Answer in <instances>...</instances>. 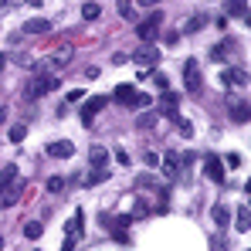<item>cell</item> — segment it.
<instances>
[{
	"instance_id": "obj_1",
	"label": "cell",
	"mask_w": 251,
	"mask_h": 251,
	"mask_svg": "<svg viewBox=\"0 0 251 251\" xmlns=\"http://www.w3.org/2000/svg\"><path fill=\"white\" fill-rule=\"evenodd\" d=\"M58 85H61V78H58V75H48V65H38V68H34V78L27 85V99H41L48 92H54Z\"/></svg>"
},
{
	"instance_id": "obj_2",
	"label": "cell",
	"mask_w": 251,
	"mask_h": 251,
	"mask_svg": "<svg viewBox=\"0 0 251 251\" xmlns=\"http://www.w3.org/2000/svg\"><path fill=\"white\" fill-rule=\"evenodd\" d=\"M160 27H163V14H150L146 21H139L136 34H139V41H143V44H153V41H156V34H160Z\"/></svg>"
},
{
	"instance_id": "obj_3",
	"label": "cell",
	"mask_w": 251,
	"mask_h": 251,
	"mask_svg": "<svg viewBox=\"0 0 251 251\" xmlns=\"http://www.w3.org/2000/svg\"><path fill=\"white\" fill-rule=\"evenodd\" d=\"M21 194H24V180H21V176L0 183V207H14V204L21 201Z\"/></svg>"
},
{
	"instance_id": "obj_4",
	"label": "cell",
	"mask_w": 251,
	"mask_h": 251,
	"mask_svg": "<svg viewBox=\"0 0 251 251\" xmlns=\"http://www.w3.org/2000/svg\"><path fill=\"white\" fill-rule=\"evenodd\" d=\"M132 61H136L139 68H156V65H160V48H156V44H143V48L132 54Z\"/></svg>"
},
{
	"instance_id": "obj_5",
	"label": "cell",
	"mask_w": 251,
	"mask_h": 251,
	"mask_svg": "<svg viewBox=\"0 0 251 251\" xmlns=\"http://www.w3.org/2000/svg\"><path fill=\"white\" fill-rule=\"evenodd\" d=\"M105 105H109V95H92V99L82 105V123L92 126V123H95V116H99Z\"/></svg>"
},
{
	"instance_id": "obj_6",
	"label": "cell",
	"mask_w": 251,
	"mask_h": 251,
	"mask_svg": "<svg viewBox=\"0 0 251 251\" xmlns=\"http://www.w3.org/2000/svg\"><path fill=\"white\" fill-rule=\"evenodd\" d=\"M204 173H207V180H214V183H224V160L217 153H207L204 156Z\"/></svg>"
},
{
	"instance_id": "obj_7",
	"label": "cell",
	"mask_w": 251,
	"mask_h": 251,
	"mask_svg": "<svg viewBox=\"0 0 251 251\" xmlns=\"http://www.w3.org/2000/svg\"><path fill=\"white\" fill-rule=\"evenodd\" d=\"M183 85H187V92H201V68H197V58H187V65H183Z\"/></svg>"
},
{
	"instance_id": "obj_8",
	"label": "cell",
	"mask_w": 251,
	"mask_h": 251,
	"mask_svg": "<svg viewBox=\"0 0 251 251\" xmlns=\"http://www.w3.org/2000/svg\"><path fill=\"white\" fill-rule=\"evenodd\" d=\"M221 85H227V88H245V85H248V72H241V68H221Z\"/></svg>"
},
{
	"instance_id": "obj_9",
	"label": "cell",
	"mask_w": 251,
	"mask_h": 251,
	"mask_svg": "<svg viewBox=\"0 0 251 251\" xmlns=\"http://www.w3.org/2000/svg\"><path fill=\"white\" fill-rule=\"evenodd\" d=\"M72 153H75L72 139H54V143H48V156H54V160H68Z\"/></svg>"
},
{
	"instance_id": "obj_10",
	"label": "cell",
	"mask_w": 251,
	"mask_h": 251,
	"mask_svg": "<svg viewBox=\"0 0 251 251\" xmlns=\"http://www.w3.org/2000/svg\"><path fill=\"white\" fill-rule=\"evenodd\" d=\"M82 221H85V214H82V210H75V214H72V221L65 224V238H68V241H75V245H78V238H82Z\"/></svg>"
},
{
	"instance_id": "obj_11",
	"label": "cell",
	"mask_w": 251,
	"mask_h": 251,
	"mask_svg": "<svg viewBox=\"0 0 251 251\" xmlns=\"http://www.w3.org/2000/svg\"><path fill=\"white\" fill-rule=\"evenodd\" d=\"M54 31V24L48 21V17H31L27 24H24V34H51Z\"/></svg>"
},
{
	"instance_id": "obj_12",
	"label": "cell",
	"mask_w": 251,
	"mask_h": 251,
	"mask_svg": "<svg viewBox=\"0 0 251 251\" xmlns=\"http://www.w3.org/2000/svg\"><path fill=\"white\" fill-rule=\"evenodd\" d=\"M109 180V167H92L85 173V187H99V183H105Z\"/></svg>"
},
{
	"instance_id": "obj_13",
	"label": "cell",
	"mask_w": 251,
	"mask_h": 251,
	"mask_svg": "<svg viewBox=\"0 0 251 251\" xmlns=\"http://www.w3.org/2000/svg\"><path fill=\"white\" fill-rule=\"evenodd\" d=\"M72 54H75V48H72V44H58V48L51 51V65H68V61H72Z\"/></svg>"
},
{
	"instance_id": "obj_14",
	"label": "cell",
	"mask_w": 251,
	"mask_h": 251,
	"mask_svg": "<svg viewBox=\"0 0 251 251\" xmlns=\"http://www.w3.org/2000/svg\"><path fill=\"white\" fill-rule=\"evenodd\" d=\"M88 167H109V150L105 146H92L88 150Z\"/></svg>"
},
{
	"instance_id": "obj_15",
	"label": "cell",
	"mask_w": 251,
	"mask_h": 251,
	"mask_svg": "<svg viewBox=\"0 0 251 251\" xmlns=\"http://www.w3.org/2000/svg\"><path fill=\"white\" fill-rule=\"evenodd\" d=\"M248 116H251L248 102H241V99H231V119H234V123H248Z\"/></svg>"
},
{
	"instance_id": "obj_16",
	"label": "cell",
	"mask_w": 251,
	"mask_h": 251,
	"mask_svg": "<svg viewBox=\"0 0 251 251\" xmlns=\"http://www.w3.org/2000/svg\"><path fill=\"white\" fill-rule=\"evenodd\" d=\"M248 227H251V207L241 204L238 207V217H234V231H248Z\"/></svg>"
},
{
	"instance_id": "obj_17",
	"label": "cell",
	"mask_w": 251,
	"mask_h": 251,
	"mask_svg": "<svg viewBox=\"0 0 251 251\" xmlns=\"http://www.w3.org/2000/svg\"><path fill=\"white\" fill-rule=\"evenodd\" d=\"M160 163H163V173H167L170 180H173V176H180V156H173V153H167V156H163Z\"/></svg>"
},
{
	"instance_id": "obj_18",
	"label": "cell",
	"mask_w": 251,
	"mask_h": 251,
	"mask_svg": "<svg viewBox=\"0 0 251 251\" xmlns=\"http://www.w3.org/2000/svg\"><path fill=\"white\" fill-rule=\"evenodd\" d=\"M132 224V217L129 214H119L116 217V224H112V238H119V241H126V227Z\"/></svg>"
},
{
	"instance_id": "obj_19",
	"label": "cell",
	"mask_w": 251,
	"mask_h": 251,
	"mask_svg": "<svg viewBox=\"0 0 251 251\" xmlns=\"http://www.w3.org/2000/svg\"><path fill=\"white\" fill-rule=\"evenodd\" d=\"M210 217H214V224H217V227H227V221H231V214H227L224 204H214V207H210Z\"/></svg>"
},
{
	"instance_id": "obj_20",
	"label": "cell",
	"mask_w": 251,
	"mask_h": 251,
	"mask_svg": "<svg viewBox=\"0 0 251 251\" xmlns=\"http://www.w3.org/2000/svg\"><path fill=\"white\" fill-rule=\"evenodd\" d=\"M132 95H136V88H132V85H116V92H112V99H116V102H123V105L132 102Z\"/></svg>"
},
{
	"instance_id": "obj_21",
	"label": "cell",
	"mask_w": 251,
	"mask_h": 251,
	"mask_svg": "<svg viewBox=\"0 0 251 251\" xmlns=\"http://www.w3.org/2000/svg\"><path fill=\"white\" fill-rule=\"evenodd\" d=\"M119 17H123V21H136V17H139L132 0H119Z\"/></svg>"
},
{
	"instance_id": "obj_22",
	"label": "cell",
	"mask_w": 251,
	"mask_h": 251,
	"mask_svg": "<svg viewBox=\"0 0 251 251\" xmlns=\"http://www.w3.org/2000/svg\"><path fill=\"white\" fill-rule=\"evenodd\" d=\"M227 14L231 17H245L248 14V0H227Z\"/></svg>"
},
{
	"instance_id": "obj_23",
	"label": "cell",
	"mask_w": 251,
	"mask_h": 251,
	"mask_svg": "<svg viewBox=\"0 0 251 251\" xmlns=\"http://www.w3.org/2000/svg\"><path fill=\"white\" fill-rule=\"evenodd\" d=\"M82 17L85 21H99V17H102V7H99L95 0H92V3H82Z\"/></svg>"
},
{
	"instance_id": "obj_24",
	"label": "cell",
	"mask_w": 251,
	"mask_h": 251,
	"mask_svg": "<svg viewBox=\"0 0 251 251\" xmlns=\"http://www.w3.org/2000/svg\"><path fill=\"white\" fill-rule=\"evenodd\" d=\"M173 123H176V132H180L183 139H190V136H194V123H190V119H183V116H176Z\"/></svg>"
},
{
	"instance_id": "obj_25",
	"label": "cell",
	"mask_w": 251,
	"mask_h": 251,
	"mask_svg": "<svg viewBox=\"0 0 251 251\" xmlns=\"http://www.w3.org/2000/svg\"><path fill=\"white\" fill-rule=\"evenodd\" d=\"M204 24H207V17H204V14H194V17L187 21V27H183V31H187V34H197Z\"/></svg>"
},
{
	"instance_id": "obj_26",
	"label": "cell",
	"mask_w": 251,
	"mask_h": 251,
	"mask_svg": "<svg viewBox=\"0 0 251 251\" xmlns=\"http://www.w3.org/2000/svg\"><path fill=\"white\" fill-rule=\"evenodd\" d=\"M231 51H234V41H231V38H227V41H224V44H217V48H214V51H210V58H217V61H221V58H227V54H231Z\"/></svg>"
},
{
	"instance_id": "obj_27",
	"label": "cell",
	"mask_w": 251,
	"mask_h": 251,
	"mask_svg": "<svg viewBox=\"0 0 251 251\" xmlns=\"http://www.w3.org/2000/svg\"><path fill=\"white\" fill-rule=\"evenodd\" d=\"M24 234H27L31 241H34V238H41V234H44V224H41V221H27V224H24Z\"/></svg>"
},
{
	"instance_id": "obj_28",
	"label": "cell",
	"mask_w": 251,
	"mask_h": 251,
	"mask_svg": "<svg viewBox=\"0 0 251 251\" xmlns=\"http://www.w3.org/2000/svg\"><path fill=\"white\" fill-rule=\"evenodd\" d=\"M7 136H10V143H24V136H27V126H24V123L10 126V132H7Z\"/></svg>"
},
{
	"instance_id": "obj_29",
	"label": "cell",
	"mask_w": 251,
	"mask_h": 251,
	"mask_svg": "<svg viewBox=\"0 0 251 251\" xmlns=\"http://www.w3.org/2000/svg\"><path fill=\"white\" fill-rule=\"evenodd\" d=\"M65 190V176H51L48 180V194H61Z\"/></svg>"
},
{
	"instance_id": "obj_30",
	"label": "cell",
	"mask_w": 251,
	"mask_h": 251,
	"mask_svg": "<svg viewBox=\"0 0 251 251\" xmlns=\"http://www.w3.org/2000/svg\"><path fill=\"white\" fill-rule=\"evenodd\" d=\"M14 176H17V167H14V163H10V167L3 170V176H0V183H7V180H14Z\"/></svg>"
},
{
	"instance_id": "obj_31",
	"label": "cell",
	"mask_w": 251,
	"mask_h": 251,
	"mask_svg": "<svg viewBox=\"0 0 251 251\" xmlns=\"http://www.w3.org/2000/svg\"><path fill=\"white\" fill-rule=\"evenodd\" d=\"M153 82H156V88H170V82H167V75H163V72H156V75H153Z\"/></svg>"
},
{
	"instance_id": "obj_32",
	"label": "cell",
	"mask_w": 251,
	"mask_h": 251,
	"mask_svg": "<svg viewBox=\"0 0 251 251\" xmlns=\"http://www.w3.org/2000/svg\"><path fill=\"white\" fill-rule=\"evenodd\" d=\"M82 99H85L82 88H72V92H68V102H82Z\"/></svg>"
},
{
	"instance_id": "obj_33",
	"label": "cell",
	"mask_w": 251,
	"mask_h": 251,
	"mask_svg": "<svg viewBox=\"0 0 251 251\" xmlns=\"http://www.w3.org/2000/svg\"><path fill=\"white\" fill-rule=\"evenodd\" d=\"M143 160H146V167H160V156H156V153H146Z\"/></svg>"
},
{
	"instance_id": "obj_34",
	"label": "cell",
	"mask_w": 251,
	"mask_h": 251,
	"mask_svg": "<svg viewBox=\"0 0 251 251\" xmlns=\"http://www.w3.org/2000/svg\"><path fill=\"white\" fill-rule=\"evenodd\" d=\"M227 167H231V170L241 167V156H238V153H227Z\"/></svg>"
},
{
	"instance_id": "obj_35",
	"label": "cell",
	"mask_w": 251,
	"mask_h": 251,
	"mask_svg": "<svg viewBox=\"0 0 251 251\" xmlns=\"http://www.w3.org/2000/svg\"><path fill=\"white\" fill-rule=\"evenodd\" d=\"M116 160H119L123 167H129V153H123V150H116Z\"/></svg>"
},
{
	"instance_id": "obj_36",
	"label": "cell",
	"mask_w": 251,
	"mask_h": 251,
	"mask_svg": "<svg viewBox=\"0 0 251 251\" xmlns=\"http://www.w3.org/2000/svg\"><path fill=\"white\" fill-rule=\"evenodd\" d=\"M146 214H150V210H146L143 204H139V207H132V214H129V217H146Z\"/></svg>"
},
{
	"instance_id": "obj_37",
	"label": "cell",
	"mask_w": 251,
	"mask_h": 251,
	"mask_svg": "<svg viewBox=\"0 0 251 251\" xmlns=\"http://www.w3.org/2000/svg\"><path fill=\"white\" fill-rule=\"evenodd\" d=\"M163 41H167V44H176V41H180V31H170V34L163 38Z\"/></svg>"
},
{
	"instance_id": "obj_38",
	"label": "cell",
	"mask_w": 251,
	"mask_h": 251,
	"mask_svg": "<svg viewBox=\"0 0 251 251\" xmlns=\"http://www.w3.org/2000/svg\"><path fill=\"white\" fill-rule=\"evenodd\" d=\"M139 7H156V3H163V0H136Z\"/></svg>"
},
{
	"instance_id": "obj_39",
	"label": "cell",
	"mask_w": 251,
	"mask_h": 251,
	"mask_svg": "<svg viewBox=\"0 0 251 251\" xmlns=\"http://www.w3.org/2000/svg\"><path fill=\"white\" fill-rule=\"evenodd\" d=\"M3 65H7V54H3V51H0V72H3Z\"/></svg>"
},
{
	"instance_id": "obj_40",
	"label": "cell",
	"mask_w": 251,
	"mask_h": 251,
	"mask_svg": "<svg viewBox=\"0 0 251 251\" xmlns=\"http://www.w3.org/2000/svg\"><path fill=\"white\" fill-rule=\"evenodd\" d=\"M27 3H34V7H41V0H27Z\"/></svg>"
},
{
	"instance_id": "obj_41",
	"label": "cell",
	"mask_w": 251,
	"mask_h": 251,
	"mask_svg": "<svg viewBox=\"0 0 251 251\" xmlns=\"http://www.w3.org/2000/svg\"><path fill=\"white\" fill-rule=\"evenodd\" d=\"M0 251H3V234H0Z\"/></svg>"
},
{
	"instance_id": "obj_42",
	"label": "cell",
	"mask_w": 251,
	"mask_h": 251,
	"mask_svg": "<svg viewBox=\"0 0 251 251\" xmlns=\"http://www.w3.org/2000/svg\"><path fill=\"white\" fill-rule=\"evenodd\" d=\"M3 3H10V0H0V7H3Z\"/></svg>"
}]
</instances>
